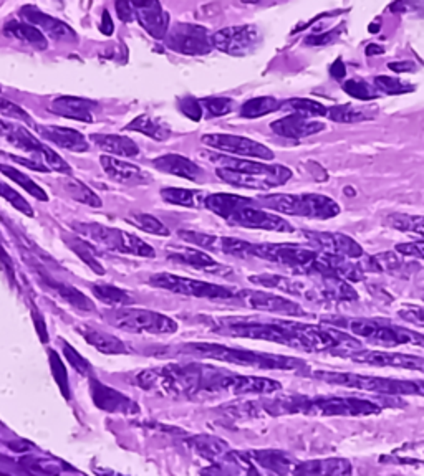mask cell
Listing matches in <instances>:
<instances>
[{
  "instance_id": "6da1fadb",
  "label": "cell",
  "mask_w": 424,
  "mask_h": 476,
  "mask_svg": "<svg viewBox=\"0 0 424 476\" xmlns=\"http://www.w3.org/2000/svg\"><path fill=\"white\" fill-rule=\"evenodd\" d=\"M228 334L236 338L261 339L282 344L302 353L332 354L350 358L355 351L363 349L361 341L347 331L328 324H308L294 320L275 321H236L222 326Z\"/></svg>"
},
{
  "instance_id": "7a4b0ae2",
  "label": "cell",
  "mask_w": 424,
  "mask_h": 476,
  "mask_svg": "<svg viewBox=\"0 0 424 476\" xmlns=\"http://www.w3.org/2000/svg\"><path fill=\"white\" fill-rule=\"evenodd\" d=\"M261 411L272 415L283 413H305V415L322 417H365L380 413L381 407L372 400L358 399V397H308V395H289L282 399H274L262 402Z\"/></svg>"
},
{
  "instance_id": "3957f363",
  "label": "cell",
  "mask_w": 424,
  "mask_h": 476,
  "mask_svg": "<svg viewBox=\"0 0 424 476\" xmlns=\"http://www.w3.org/2000/svg\"><path fill=\"white\" fill-rule=\"evenodd\" d=\"M205 209H209L230 225L294 234L295 229L280 215L265 212L257 205L255 198L232 196V194H211L205 198Z\"/></svg>"
},
{
  "instance_id": "277c9868",
  "label": "cell",
  "mask_w": 424,
  "mask_h": 476,
  "mask_svg": "<svg viewBox=\"0 0 424 476\" xmlns=\"http://www.w3.org/2000/svg\"><path fill=\"white\" fill-rule=\"evenodd\" d=\"M323 324L347 329L348 334L370 344L393 349L399 346L424 347V334L394 324L385 318H325Z\"/></svg>"
},
{
  "instance_id": "5b68a950",
  "label": "cell",
  "mask_w": 424,
  "mask_h": 476,
  "mask_svg": "<svg viewBox=\"0 0 424 476\" xmlns=\"http://www.w3.org/2000/svg\"><path fill=\"white\" fill-rule=\"evenodd\" d=\"M181 353H189L205 359H216V361L236 364V366L257 367V369L269 371H307L308 364L302 359L289 358V355H277L269 353H259V351L237 349V347H228L221 344H211V342H191L181 349Z\"/></svg>"
},
{
  "instance_id": "8992f818",
  "label": "cell",
  "mask_w": 424,
  "mask_h": 476,
  "mask_svg": "<svg viewBox=\"0 0 424 476\" xmlns=\"http://www.w3.org/2000/svg\"><path fill=\"white\" fill-rule=\"evenodd\" d=\"M259 207L295 217L328 220L340 214V205L322 194H272L255 198Z\"/></svg>"
},
{
  "instance_id": "52a82bcc",
  "label": "cell",
  "mask_w": 424,
  "mask_h": 476,
  "mask_svg": "<svg viewBox=\"0 0 424 476\" xmlns=\"http://www.w3.org/2000/svg\"><path fill=\"white\" fill-rule=\"evenodd\" d=\"M312 377L322 380L332 386H341L356 391L373 392L381 395H416V380L378 377V375H363L355 372H335V371H312Z\"/></svg>"
},
{
  "instance_id": "ba28073f",
  "label": "cell",
  "mask_w": 424,
  "mask_h": 476,
  "mask_svg": "<svg viewBox=\"0 0 424 476\" xmlns=\"http://www.w3.org/2000/svg\"><path fill=\"white\" fill-rule=\"evenodd\" d=\"M103 314L113 328L128 331V333L172 334L178 331V322L174 320H171L166 314L150 311V309L121 306V308L106 309Z\"/></svg>"
},
{
  "instance_id": "9c48e42d",
  "label": "cell",
  "mask_w": 424,
  "mask_h": 476,
  "mask_svg": "<svg viewBox=\"0 0 424 476\" xmlns=\"http://www.w3.org/2000/svg\"><path fill=\"white\" fill-rule=\"evenodd\" d=\"M75 230L83 234L85 237L92 238L93 242L110 248V250L119 251V253L146 256V258H154V248L143 242L136 235L128 234V231L111 229L101 223H77Z\"/></svg>"
},
{
  "instance_id": "30bf717a",
  "label": "cell",
  "mask_w": 424,
  "mask_h": 476,
  "mask_svg": "<svg viewBox=\"0 0 424 476\" xmlns=\"http://www.w3.org/2000/svg\"><path fill=\"white\" fill-rule=\"evenodd\" d=\"M0 138L6 139L14 147H19L22 151L34 154L37 159L43 161L47 164V167L53 169V171L67 174V176L72 174V167L53 149L45 146L42 141L37 139L30 131H27L20 124L2 121L0 119Z\"/></svg>"
},
{
  "instance_id": "8fae6325",
  "label": "cell",
  "mask_w": 424,
  "mask_h": 476,
  "mask_svg": "<svg viewBox=\"0 0 424 476\" xmlns=\"http://www.w3.org/2000/svg\"><path fill=\"white\" fill-rule=\"evenodd\" d=\"M150 284L166 291L178 293V295L196 296V298H212V300H230L239 295L237 288L224 287V284L208 283V281L184 278V276L172 275V273H156L150 278Z\"/></svg>"
},
{
  "instance_id": "7c38bea8",
  "label": "cell",
  "mask_w": 424,
  "mask_h": 476,
  "mask_svg": "<svg viewBox=\"0 0 424 476\" xmlns=\"http://www.w3.org/2000/svg\"><path fill=\"white\" fill-rule=\"evenodd\" d=\"M168 48L181 55H208L211 53L212 37L201 25L178 23L168 32L164 39Z\"/></svg>"
},
{
  "instance_id": "4fadbf2b",
  "label": "cell",
  "mask_w": 424,
  "mask_h": 476,
  "mask_svg": "<svg viewBox=\"0 0 424 476\" xmlns=\"http://www.w3.org/2000/svg\"><path fill=\"white\" fill-rule=\"evenodd\" d=\"M249 280L252 281V283L259 284V287L277 289V291L285 293V295L302 298V300L308 301V303H315V304L327 303L322 284L315 280L305 281V280H299V278H289V276H282V275H254V276H250Z\"/></svg>"
},
{
  "instance_id": "5bb4252c",
  "label": "cell",
  "mask_w": 424,
  "mask_h": 476,
  "mask_svg": "<svg viewBox=\"0 0 424 476\" xmlns=\"http://www.w3.org/2000/svg\"><path fill=\"white\" fill-rule=\"evenodd\" d=\"M204 156L208 157L212 164H216L217 169H229V171L265 177V179L275 180L279 185H283L285 182H289L292 177L290 169L280 164H265V163H259V161L236 159V157L212 154V152H205Z\"/></svg>"
},
{
  "instance_id": "9a60e30c",
  "label": "cell",
  "mask_w": 424,
  "mask_h": 476,
  "mask_svg": "<svg viewBox=\"0 0 424 476\" xmlns=\"http://www.w3.org/2000/svg\"><path fill=\"white\" fill-rule=\"evenodd\" d=\"M259 41H261V33L254 25L225 27L212 35V47L234 56L252 53L257 48Z\"/></svg>"
},
{
  "instance_id": "2e32d148",
  "label": "cell",
  "mask_w": 424,
  "mask_h": 476,
  "mask_svg": "<svg viewBox=\"0 0 424 476\" xmlns=\"http://www.w3.org/2000/svg\"><path fill=\"white\" fill-rule=\"evenodd\" d=\"M237 300L252 309L259 311H267L274 314H282V316H307V309L294 303L285 296L275 295L270 291H257V289H239Z\"/></svg>"
},
{
  "instance_id": "e0dca14e",
  "label": "cell",
  "mask_w": 424,
  "mask_h": 476,
  "mask_svg": "<svg viewBox=\"0 0 424 476\" xmlns=\"http://www.w3.org/2000/svg\"><path fill=\"white\" fill-rule=\"evenodd\" d=\"M203 143L208 147L217 149V151L228 152V154L244 156V157H254V159L261 161H272L274 159V152L263 144L257 141L242 138V136L234 134H208L203 136Z\"/></svg>"
},
{
  "instance_id": "ac0fdd59",
  "label": "cell",
  "mask_w": 424,
  "mask_h": 476,
  "mask_svg": "<svg viewBox=\"0 0 424 476\" xmlns=\"http://www.w3.org/2000/svg\"><path fill=\"white\" fill-rule=\"evenodd\" d=\"M282 389L280 382L274 379L257 377V375H239L224 374L219 372L216 379L214 392L225 391L234 395H250V394H274Z\"/></svg>"
},
{
  "instance_id": "d6986e66",
  "label": "cell",
  "mask_w": 424,
  "mask_h": 476,
  "mask_svg": "<svg viewBox=\"0 0 424 476\" xmlns=\"http://www.w3.org/2000/svg\"><path fill=\"white\" fill-rule=\"evenodd\" d=\"M307 240L323 253L343 256L348 260H360L365 256L363 248L352 237L336 231H303Z\"/></svg>"
},
{
  "instance_id": "ffe728a7",
  "label": "cell",
  "mask_w": 424,
  "mask_h": 476,
  "mask_svg": "<svg viewBox=\"0 0 424 476\" xmlns=\"http://www.w3.org/2000/svg\"><path fill=\"white\" fill-rule=\"evenodd\" d=\"M348 359L358 364H366V366L398 367V369L424 372V358H419V355L391 353V351L360 349L350 354Z\"/></svg>"
},
{
  "instance_id": "44dd1931",
  "label": "cell",
  "mask_w": 424,
  "mask_h": 476,
  "mask_svg": "<svg viewBox=\"0 0 424 476\" xmlns=\"http://www.w3.org/2000/svg\"><path fill=\"white\" fill-rule=\"evenodd\" d=\"M134 19L156 40L166 39L170 32V14L159 2H133Z\"/></svg>"
},
{
  "instance_id": "7402d4cb",
  "label": "cell",
  "mask_w": 424,
  "mask_h": 476,
  "mask_svg": "<svg viewBox=\"0 0 424 476\" xmlns=\"http://www.w3.org/2000/svg\"><path fill=\"white\" fill-rule=\"evenodd\" d=\"M20 14H22V17L28 23L34 25V27L39 28L42 33L45 32L48 37H52L53 40L77 41V33L70 25L55 19V17L43 14L42 10H39V8L34 6L22 7Z\"/></svg>"
},
{
  "instance_id": "603a6c76",
  "label": "cell",
  "mask_w": 424,
  "mask_h": 476,
  "mask_svg": "<svg viewBox=\"0 0 424 476\" xmlns=\"http://www.w3.org/2000/svg\"><path fill=\"white\" fill-rule=\"evenodd\" d=\"M270 130L287 139H303L319 134L325 130V123L300 114H289L270 124Z\"/></svg>"
},
{
  "instance_id": "cb8c5ba5",
  "label": "cell",
  "mask_w": 424,
  "mask_h": 476,
  "mask_svg": "<svg viewBox=\"0 0 424 476\" xmlns=\"http://www.w3.org/2000/svg\"><path fill=\"white\" fill-rule=\"evenodd\" d=\"M100 163L103 171L110 179L119 182V184L126 185H146L153 180V177L148 174L145 169L138 167V165L125 163V161L113 159L111 156H101Z\"/></svg>"
},
{
  "instance_id": "d4e9b609",
  "label": "cell",
  "mask_w": 424,
  "mask_h": 476,
  "mask_svg": "<svg viewBox=\"0 0 424 476\" xmlns=\"http://www.w3.org/2000/svg\"><path fill=\"white\" fill-rule=\"evenodd\" d=\"M168 256L174 262L188 265L194 270L211 273V275H228V273H230V268L216 262L211 255L197 250V248H172Z\"/></svg>"
},
{
  "instance_id": "484cf974",
  "label": "cell",
  "mask_w": 424,
  "mask_h": 476,
  "mask_svg": "<svg viewBox=\"0 0 424 476\" xmlns=\"http://www.w3.org/2000/svg\"><path fill=\"white\" fill-rule=\"evenodd\" d=\"M153 167L159 172L171 174V176L183 177V179L199 182L204 179V171L196 163H192L188 157L179 154H166L156 157L153 161Z\"/></svg>"
},
{
  "instance_id": "4316f807",
  "label": "cell",
  "mask_w": 424,
  "mask_h": 476,
  "mask_svg": "<svg viewBox=\"0 0 424 476\" xmlns=\"http://www.w3.org/2000/svg\"><path fill=\"white\" fill-rule=\"evenodd\" d=\"M97 103L85 98L77 96H60L50 105L52 113L61 116V118L75 119L81 123H93V107Z\"/></svg>"
},
{
  "instance_id": "83f0119b",
  "label": "cell",
  "mask_w": 424,
  "mask_h": 476,
  "mask_svg": "<svg viewBox=\"0 0 424 476\" xmlns=\"http://www.w3.org/2000/svg\"><path fill=\"white\" fill-rule=\"evenodd\" d=\"M352 463L345 458H325L299 463L294 468L295 476H348Z\"/></svg>"
},
{
  "instance_id": "f1b7e54d",
  "label": "cell",
  "mask_w": 424,
  "mask_h": 476,
  "mask_svg": "<svg viewBox=\"0 0 424 476\" xmlns=\"http://www.w3.org/2000/svg\"><path fill=\"white\" fill-rule=\"evenodd\" d=\"M37 131H39L43 138L52 141L53 144H57V146H60L61 149H67V151L85 152L90 149L85 136L75 130H70V127L37 126Z\"/></svg>"
},
{
  "instance_id": "f546056e",
  "label": "cell",
  "mask_w": 424,
  "mask_h": 476,
  "mask_svg": "<svg viewBox=\"0 0 424 476\" xmlns=\"http://www.w3.org/2000/svg\"><path fill=\"white\" fill-rule=\"evenodd\" d=\"M78 333L81 334L86 339L88 344H92L94 349H98L103 354H126L128 349L125 346V342L121 339H118L117 336L108 333H103V331H98L92 328L88 324H80L78 326Z\"/></svg>"
},
{
  "instance_id": "4dcf8cb0",
  "label": "cell",
  "mask_w": 424,
  "mask_h": 476,
  "mask_svg": "<svg viewBox=\"0 0 424 476\" xmlns=\"http://www.w3.org/2000/svg\"><path fill=\"white\" fill-rule=\"evenodd\" d=\"M90 139L97 144L103 151L110 152V154H117L123 157H134L139 154V149L136 146L133 139L128 136L119 134H92Z\"/></svg>"
},
{
  "instance_id": "1f68e13d",
  "label": "cell",
  "mask_w": 424,
  "mask_h": 476,
  "mask_svg": "<svg viewBox=\"0 0 424 476\" xmlns=\"http://www.w3.org/2000/svg\"><path fill=\"white\" fill-rule=\"evenodd\" d=\"M216 174L221 180L228 182V184L234 185V187L255 189V190H270V189L280 187L275 180L265 179V177H259V176H250V174L229 171V169H217Z\"/></svg>"
},
{
  "instance_id": "d6a6232c",
  "label": "cell",
  "mask_w": 424,
  "mask_h": 476,
  "mask_svg": "<svg viewBox=\"0 0 424 476\" xmlns=\"http://www.w3.org/2000/svg\"><path fill=\"white\" fill-rule=\"evenodd\" d=\"M378 114L374 106H353V105H336L328 107V118L335 123H361L370 121Z\"/></svg>"
},
{
  "instance_id": "836d02e7",
  "label": "cell",
  "mask_w": 424,
  "mask_h": 476,
  "mask_svg": "<svg viewBox=\"0 0 424 476\" xmlns=\"http://www.w3.org/2000/svg\"><path fill=\"white\" fill-rule=\"evenodd\" d=\"M161 197L170 204L188 207V209H199V207H204L208 194L197 189L168 187L161 189Z\"/></svg>"
},
{
  "instance_id": "e575fe53",
  "label": "cell",
  "mask_w": 424,
  "mask_h": 476,
  "mask_svg": "<svg viewBox=\"0 0 424 476\" xmlns=\"http://www.w3.org/2000/svg\"><path fill=\"white\" fill-rule=\"evenodd\" d=\"M126 130L143 132L148 138H153L156 141H166L171 138V127L161 121V119L151 118L148 114H141L138 118H134L133 121L128 124Z\"/></svg>"
},
{
  "instance_id": "d590c367",
  "label": "cell",
  "mask_w": 424,
  "mask_h": 476,
  "mask_svg": "<svg viewBox=\"0 0 424 476\" xmlns=\"http://www.w3.org/2000/svg\"><path fill=\"white\" fill-rule=\"evenodd\" d=\"M7 35L14 37L15 40L23 41V43L30 45L37 50H45L48 47V41L45 35L39 28L30 23H20V22H9L6 25Z\"/></svg>"
},
{
  "instance_id": "8d00e7d4",
  "label": "cell",
  "mask_w": 424,
  "mask_h": 476,
  "mask_svg": "<svg viewBox=\"0 0 424 476\" xmlns=\"http://www.w3.org/2000/svg\"><path fill=\"white\" fill-rule=\"evenodd\" d=\"M92 394L97 405L105 408V411L113 412V411H128L130 405H133L125 395H121L119 392L113 391V389L103 386L101 382H93L92 384Z\"/></svg>"
},
{
  "instance_id": "74e56055",
  "label": "cell",
  "mask_w": 424,
  "mask_h": 476,
  "mask_svg": "<svg viewBox=\"0 0 424 476\" xmlns=\"http://www.w3.org/2000/svg\"><path fill=\"white\" fill-rule=\"evenodd\" d=\"M280 110L290 111V114L307 116V118H322L328 114V107L322 103L308 98H292L282 103Z\"/></svg>"
},
{
  "instance_id": "f35d334b",
  "label": "cell",
  "mask_w": 424,
  "mask_h": 476,
  "mask_svg": "<svg viewBox=\"0 0 424 476\" xmlns=\"http://www.w3.org/2000/svg\"><path fill=\"white\" fill-rule=\"evenodd\" d=\"M63 242L67 243V247L70 248V250H72L73 253H75L85 265H88V267L92 268L97 275H103V273H105V268L101 267L100 262H98L97 253H94V250L90 247L88 242L75 237V235H73V237L72 235H63Z\"/></svg>"
},
{
  "instance_id": "ab89813d",
  "label": "cell",
  "mask_w": 424,
  "mask_h": 476,
  "mask_svg": "<svg viewBox=\"0 0 424 476\" xmlns=\"http://www.w3.org/2000/svg\"><path fill=\"white\" fill-rule=\"evenodd\" d=\"M280 106H282V103H279L277 99L272 96L252 98L241 106V116L245 119L262 118V116L279 111Z\"/></svg>"
},
{
  "instance_id": "60d3db41",
  "label": "cell",
  "mask_w": 424,
  "mask_h": 476,
  "mask_svg": "<svg viewBox=\"0 0 424 476\" xmlns=\"http://www.w3.org/2000/svg\"><path fill=\"white\" fill-rule=\"evenodd\" d=\"M47 284L50 287L53 291L59 293V296L63 298L68 304H72L73 308L81 309V311H93L94 304L92 303V300H88L83 293L78 291L77 288L68 287V284L59 283V281H47Z\"/></svg>"
},
{
  "instance_id": "b9f144b4",
  "label": "cell",
  "mask_w": 424,
  "mask_h": 476,
  "mask_svg": "<svg viewBox=\"0 0 424 476\" xmlns=\"http://www.w3.org/2000/svg\"><path fill=\"white\" fill-rule=\"evenodd\" d=\"M61 185H63V190L73 198V200L81 202V204L90 205V207H101L100 197H98L97 194L88 187V185H85L83 182L70 177V179H65Z\"/></svg>"
},
{
  "instance_id": "7bdbcfd3",
  "label": "cell",
  "mask_w": 424,
  "mask_h": 476,
  "mask_svg": "<svg viewBox=\"0 0 424 476\" xmlns=\"http://www.w3.org/2000/svg\"><path fill=\"white\" fill-rule=\"evenodd\" d=\"M0 172L3 174L6 177H9V179H12L14 182H17V184L22 187L23 190H27L30 196H34L35 198H39V200H48V196H47V192L40 187L39 184H37L35 180H32L30 177L27 176V174H23V172H20L17 171V169H14V167H10V165H6V164H0Z\"/></svg>"
},
{
  "instance_id": "ee69618b",
  "label": "cell",
  "mask_w": 424,
  "mask_h": 476,
  "mask_svg": "<svg viewBox=\"0 0 424 476\" xmlns=\"http://www.w3.org/2000/svg\"><path fill=\"white\" fill-rule=\"evenodd\" d=\"M125 220L128 223H131V225H134L136 229L146 231V234L159 235V237H168V235H170V230H168V227L150 214L133 212V214L128 215Z\"/></svg>"
},
{
  "instance_id": "f6af8a7d",
  "label": "cell",
  "mask_w": 424,
  "mask_h": 476,
  "mask_svg": "<svg viewBox=\"0 0 424 476\" xmlns=\"http://www.w3.org/2000/svg\"><path fill=\"white\" fill-rule=\"evenodd\" d=\"M93 295L101 301V303L110 306H119V304H131L133 298L125 289H119L113 284H93L92 287Z\"/></svg>"
},
{
  "instance_id": "bcb514c9",
  "label": "cell",
  "mask_w": 424,
  "mask_h": 476,
  "mask_svg": "<svg viewBox=\"0 0 424 476\" xmlns=\"http://www.w3.org/2000/svg\"><path fill=\"white\" fill-rule=\"evenodd\" d=\"M386 223L393 229L414 234L424 237V217L423 215H410V214H391L386 218Z\"/></svg>"
},
{
  "instance_id": "7dc6e473",
  "label": "cell",
  "mask_w": 424,
  "mask_h": 476,
  "mask_svg": "<svg viewBox=\"0 0 424 476\" xmlns=\"http://www.w3.org/2000/svg\"><path fill=\"white\" fill-rule=\"evenodd\" d=\"M341 88H343L345 93L350 94V96L360 99V101H372V99L380 98V93L374 88V85L363 80V78H352V80H347Z\"/></svg>"
},
{
  "instance_id": "c3c4849f",
  "label": "cell",
  "mask_w": 424,
  "mask_h": 476,
  "mask_svg": "<svg viewBox=\"0 0 424 476\" xmlns=\"http://www.w3.org/2000/svg\"><path fill=\"white\" fill-rule=\"evenodd\" d=\"M401 256L403 255H399L398 251H385V253L374 255V260H376L381 271L393 273V275H403L405 271H411V268L416 263H406Z\"/></svg>"
},
{
  "instance_id": "681fc988",
  "label": "cell",
  "mask_w": 424,
  "mask_h": 476,
  "mask_svg": "<svg viewBox=\"0 0 424 476\" xmlns=\"http://www.w3.org/2000/svg\"><path fill=\"white\" fill-rule=\"evenodd\" d=\"M374 88L378 90L380 94H390V96H394V94H405L411 93L414 90V86L411 83H405L399 78L393 76H385V74H378L376 78L373 80Z\"/></svg>"
},
{
  "instance_id": "f907efd6",
  "label": "cell",
  "mask_w": 424,
  "mask_h": 476,
  "mask_svg": "<svg viewBox=\"0 0 424 476\" xmlns=\"http://www.w3.org/2000/svg\"><path fill=\"white\" fill-rule=\"evenodd\" d=\"M179 237L184 242L192 243V245L204 248L209 251H221V240L222 237H214V235L208 234H199V231H191V230H181Z\"/></svg>"
},
{
  "instance_id": "816d5d0a",
  "label": "cell",
  "mask_w": 424,
  "mask_h": 476,
  "mask_svg": "<svg viewBox=\"0 0 424 476\" xmlns=\"http://www.w3.org/2000/svg\"><path fill=\"white\" fill-rule=\"evenodd\" d=\"M201 106H203V110L208 111L211 118H217V116L229 114L234 110V101L230 98L212 96L201 99Z\"/></svg>"
},
{
  "instance_id": "f5cc1de1",
  "label": "cell",
  "mask_w": 424,
  "mask_h": 476,
  "mask_svg": "<svg viewBox=\"0 0 424 476\" xmlns=\"http://www.w3.org/2000/svg\"><path fill=\"white\" fill-rule=\"evenodd\" d=\"M0 197L6 198V200L9 202L10 205H14L19 212L27 215V217H34V210H32L30 204H28L26 198L20 196L17 190L12 189L10 185L2 184V182H0Z\"/></svg>"
},
{
  "instance_id": "db71d44e",
  "label": "cell",
  "mask_w": 424,
  "mask_h": 476,
  "mask_svg": "<svg viewBox=\"0 0 424 476\" xmlns=\"http://www.w3.org/2000/svg\"><path fill=\"white\" fill-rule=\"evenodd\" d=\"M0 114L7 116V118H10V119H17V121L28 124V126L34 124L30 114H28L23 107H20L19 105H15V103H12L6 98H0Z\"/></svg>"
},
{
  "instance_id": "11a10c76",
  "label": "cell",
  "mask_w": 424,
  "mask_h": 476,
  "mask_svg": "<svg viewBox=\"0 0 424 476\" xmlns=\"http://www.w3.org/2000/svg\"><path fill=\"white\" fill-rule=\"evenodd\" d=\"M179 110L186 118L192 119V121H201L204 116V110L201 106V101H197L196 98H183L179 101Z\"/></svg>"
},
{
  "instance_id": "9f6ffc18",
  "label": "cell",
  "mask_w": 424,
  "mask_h": 476,
  "mask_svg": "<svg viewBox=\"0 0 424 476\" xmlns=\"http://www.w3.org/2000/svg\"><path fill=\"white\" fill-rule=\"evenodd\" d=\"M394 251H398V253L403 256H413V258L424 260V240L399 243V245L394 248Z\"/></svg>"
},
{
  "instance_id": "6f0895ef",
  "label": "cell",
  "mask_w": 424,
  "mask_h": 476,
  "mask_svg": "<svg viewBox=\"0 0 424 476\" xmlns=\"http://www.w3.org/2000/svg\"><path fill=\"white\" fill-rule=\"evenodd\" d=\"M63 353H65V358L68 359L70 364H72L75 369L80 372V374H90V371H92V367H90V364L85 361L83 358H81L80 354L77 353L73 347H70L68 344L63 346Z\"/></svg>"
},
{
  "instance_id": "680465c9",
  "label": "cell",
  "mask_w": 424,
  "mask_h": 476,
  "mask_svg": "<svg viewBox=\"0 0 424 476\" xmlns=\"http://www.w3.org/2000/svg\"><path fill=\"white\" fill-rule=\"evenodd\" d=\"M3 156H6V157H9V159L14 161V163L27 165L28 169H34V171H39V172H48L47 164H45L43 161H40V159H27V157L12 156V154H3Z\"/></svg>"
},
{
  "instance_id": "91938a15",
  "label": "cell",
  "mask_w": 424,
  "mask_h": 476,
  "mask_svg": "<svg viewBox=\"0 0 424 476\" xmlns=\"http://www.w3.org/2000/svg\"><path fill=\"white\" fill-rule=\"evenodd\" d=\"M114 7H117V14L123 22H131L134 19L133 2H117Z\"/></svg>"
},
{
  "instance_id": "94428289",
  "label": "cell",
  "mask_w": 424,
  "mask_h": 476,
  "mask_svg": "<svg viewBox=\"0 0 424 476\" xmlns=\"http://www.w3.org/2000/svg\"><path fill=\"white\" fill-rule=\"evenodd\" d=\"M340 30H335V32H328L325 33V35H315V37H308L305 40L307 45H327L330 43V41L335 39L336 35H339Z\"/></svg>"
},
{
  "instance_id": "6125c7cd",
  "label": "cell",
  "mask_w": 424,
  "mask_h": 476,
  "mask_svg": "<svg viewBox=\"0 0 424 476\" xmlns=\"http://www.w3.org/2000/svg\"><path fill=\"white\" fill-rule=\"evenodd\" d=\"M330 74L335 80H343L345 74H347V68H345V63L341 58H336L330 66Z\"/></svg>"
},
{
  "instance_id": "be15d7a7",
  "label": "cell",
  "mask_w": 424,
  "mask_h": 476,
  "mask_svg": "<svg viewBox=\"0 0 424 476\" xmlns=\"http://www.w3.org/2000/svg\"><path fill=\"white\" fill-rule=\"evenodd\" d=\"M100 30L101 33H105V35H111L114 30V25H113V19L110 17V12L105 10L103 12V19H101V23H100Z\"/></svg>"
},
{
  "instance_id": "e7e4bbea",
  "label": "cell",
  "mask_w": 424,
  "mask_h": 476,
  "mask_svg": "<svg viewBox=\"0 0 424 476\" xmlns=\"http://www.w3.org/2000/svg\"><path fill=\"white\" fill-rule=\"evenodd\" d=\"M413 63L411 61H391L388 63V68L393 70V72L396 73H407V72H413Z\"/></svg>"
},
{
  "instance_id": "03108f58",
  "label": "cell",
  "mask_w": 424,
  "mask_h": 476,
  "mask_svg": "<svg viewBox=\"0 0 424 476\" xmlns=\"http://www.w3.org/2000/svg\"><path fill=\"white\" fill-rule=\"evenodd\" d=\"M381 53H385V48H383L381 45L372 43L366 47V55H381Z\"/></svg>"
},
{
  "instance_id": "003e7915",
  "label": "cell",
  "mask_w": 424,
  "mask_h": 476,
  "mask_svg": "<svg viewBox=\"0 0 424 476\" xmlns=\"http://www.w3.org/2000/svg\"><path fill=\"white\" fill-rule=\"evenodd\" d=\"M416 395L424 397V380H416Z\"/></svg>"
}]
</instances>
